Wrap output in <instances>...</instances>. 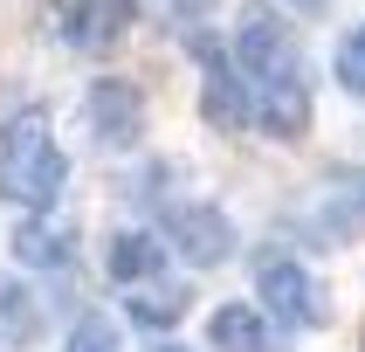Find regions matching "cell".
Here are the masks:
<instances>
[{
	"mask_svg": "<svg viewBox=\"0 0 365 352\" xmlns=\"http://www.w3.org/2000/svg\"><path fill=\"white\" fill-rule=\"evenodd\" d=\"M235 62L248 76V111L276 131V139H304L310 131V90H304V69H297V35L283 28V14L269 7H248L242 28H235Z\"/></svg>",
	"mask_w": 365,
	"mask_h": 352,
	"instance_id": "obj_1",
	"label": "cell"
},
{
	"mask_svg": "<svg viewBox=\"0 0 365 352\" xmlns=\"http://www.w3.org/2000/svg\"><path fill=\"white\" fill-rule=\"evenodd\" d=\"M69 180V159L56 152L48 124L41 118H14L0 131V201H21V207H48Z\"/></svg>",
	"mask_w": 365,
	"mask_h": 352,
	"instance_id": "obj_2",
	"label": "cell"
},
{
	"mask_svg": "<svg viewBox=\"0 0 365 352\" xmlns=\"http://www.w3.org/2000/svg\"><path fill=\"white\" fill-rule=\"evenodd\" d=\"M90 131H97V145H110V152L138 145V131H145V97H138V83H124V76L90 83Z\"/></svg>",
	"mask_w": 365,
	"mask_h": 352,
	"instance_id": "obj_3",
	"label": "cell"
},
{
	"mask_svg": "<svg viewBox=\"0 0 365 352\" xmlns=\"http://www.w3.org/2000/svg\"><path fill=\"white\" fill-rule=\"evenodd\" d=\"M165 235H173V248H180L186 263H200V269L235 256V228H227L221 207H173L165 214Z\"/></svg>",
	"mask_w": 365,
	"mask_h": 352,
	"instance_id": "obj_4",
	"label": "cell"
},
{
	"mask_svg": "<svg viewBox=\"0 0 365 352\" xmlns=\"http://www.w3.org/2000/svg\"><path fill=\"white\" fill-rule=\"evenodd\" d=\"M255 290H262V304L289 325H310L317 318V290H310L304 263H289V256H262L255 263Z\"/></svg>",
	"mask_w": 365,
	"mask_h": 352,
	"instance_id": "obj_5",
	"label": "cell"
},
{
	"mask_svg": "<svg viewBox=\"0 0 365 352\" xmlns=\"http://www.w3.org/2000/svg\"><path fill=\"white\" fill-rule=\"evenodd\" d=\"M200 111H207V124H221V131H242V124H248V90L235 83V69L221 62V49H207V83H200Z\"/></svg>",
	"mask_w": 365,
	"mask_h": 352,
	"instance_id": "obj_6",
	"label": "cell"
},
{
	"mask_svg": "<svg viewBox=\"0 0 365 352\" xmlns=\"http://www.w3.org/2000/svg\"><path fill=\"white\" fill-rule=\"evenodd\" d=\"M41 338V304L28 297L21 276H0V346H35Z\"/></svg>",
	"mask_w": 365,
	"mask_h": 352,
	"instance_id": "obj_7",
	"label": "cell"
},
{
	"mask_svg": "<svg viewBox=\"0 0 365 352\" xmlns=\"http://www.w3.org/2000/svg\"><path fill=\"white\" fill-rule=\"evenodd\" d=\"M214 346L221 352H269L276 338H269V318L248 304H221L214 311Z\"/></svg>",
	"mask_w": 365,
	"mask_h": 352,
	"instance_id": "obj_8",
	"label": "cell"
},
{
	"mask_svg": "<svg viewBox=\"0 0 365 352\" xmlns=\"http://www.w3.org/2000/svg\"><path fill=\"white\" fill-rule=\"evenodd\" d=\"M124 311H131V318H138V325H180L186 318V283H152V276H145V283H131V297H124Z\"/></svg>",
	"mask_w": 365,
	"mask_h": 352,
	"instance_id": "obj_9",
	"label": "cell"
},
{
	"mask_svg": "<svg viewBox=\"0 0 365 352\" xmlns=\"http://www.w3.org/2000/svg\"><path fill=\"white\" fill-rule=\"evenodd\" d=\"M159 235H145V228H124L118 242H110V276L124 283H145V276H159Z\"/></svg>",
	"mask_w": 365,
	"mask_h": 352,
	"instance_id": "obj_10",
	"label": "cell"
},
{
	"mask_svg": "<svg viewBox=\"0 0 365 352\" xmlns=\"http://www.w3.org/2000/svg\"><path fill=\"white\" fill-rule=\"evenodd\" d=\"M14 248H21V263H35V269H69V263H76V242H69V228H41V221L21 228Z\"/></svg>",
	"mask_w": 365,
	"mask_h": 352,
	"instance_id": "obj_11",
	"label": "cell"
},
{
	"mask_svg": "<svg viewBox=\"0 0 365 352\" xmlns=\"http://www.w3.org/2000/svg\"><path fill=\"white\" fill-rule=\"evenodd\" d=\"M124 21H131V0H90L69 35H76L83 49H97V41H118V35H124Z\"/></svg>",
	"mask_w": 365,
	"mask_h": 352,
	"instance_id": "obj_12",
	"label": "cell"
},
{
	"mask_svg": "<svg viewBox=\"0 0 365 352\" xmlns=\"http://www.w3.org/2000/svg\"><path fill=\"white\" fill-rule=\"evenodd\" d=\"M62 352H118V331H110V318H76V331L62 338Z\"/></svg>",
	"mask_w": 365,
	"mask_h": 352,
	"instance_id": "obj_13",
	"label": "cell"
},
{
	"mask_svg": "<svg viewBox=\"0 0 365 352\" xmlns=\"http://www.w3.org/2000/svg\"><path fill=\"white\" fill-rule=\"evenodd\" d=\"M338 83H345L351 97H365V28H351L345 49H338Z\"/></svg>",
	"mask_w": 365,
	"mask_h": 352,
	"instance_id": "obj_14",
	"label": "cell"
},
{
	"mask_svg": "<svg viewBox=\"0 0 365 352\" xmlns=\"http://www.w3.org/2000/svg\"><path fill=\"white\" fill-rule=\"evenodd\" d=\"M297 7H324V0H297Z\"/></svg>",
	"mask_w": 365,
	"mask_h": 352,
	"instance_id": "obj_15",
	"label": "cell"
},
{
	"mask_svg": "<svg viewBox=\"0 0 365 352\" xmlns=\"http://www.w3.org/2000/svg\"><path fill=\"white\" fill-rule=\"evenodd\" d=\"M165 352H186V346H165Z\"/></svg>",
	"mask_w": 365,
	"mask_h": 352,
	"instance_id": "obj_16",
	"label": "cell"
}]
</instances>
